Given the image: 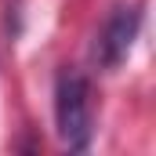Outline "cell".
Returning <instances> with one entry per match:
<instances>
[{
	"mask_svg": "<svg viewBox=\"0 0 156 156\" xmlns=\"http://www.w3.org/2000/svg\"><path fill=\"white\" fill-rule=\"evenodd\" d=\"M138 29H142V4H123L116 7L105 26L98 29V40H94V62L102 69H120L138 40Z\"/></svg>",
	"mask_w": 156,
	"mask_h": 156,
	"instance_id": "7a4b0ae2",
	"label": "cell"
},
{
	"mask_svg": "<svg viewBox=\"0 0 156 156\" xmlns=\"http://www.w3.org/2000/svg\"><path fill=\"white\" fill-rule=\"evenodd\" d=\"M91 83L76 69H62L55 80V127L58 138L69 149H87L91 145Z\"/></svg>",
	"mask_w": 156,
	"mask_h": 156,
	"instance_id": "6da1fadb",
	"label": "cell"
}]
</instances>
